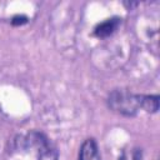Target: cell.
I'll return each mask as SVG.
<instances>
[{
	"label": "cell",
	"mask_w": 160,
	"mask_h": 160,
	"mask_svg": "<svg viewBox=\"0 0 160 160\" xmlns=\"http://www.w3.org/2000/svg\"><path fill=\"white\" fill-rule=\"evenodd\" d=\"M142 94H134L126 89H115L108 95L106 102L110 110L122 116H135L141 109Z\"/></svg>",
	"instance_id": "6da1fadb"
},
{
	"label": "cell",
	"mask_w": 160,
	"mask_h": 160,
	"mask_svg": "<svg viewBox=\"0 0 160 160\" xmlns=\"http://www.w3.org/2000/svg\"><path fill=\"white\" fill-rule=\"evenodd\" d=\"M15 146L20 150H34L41 160H56V154L42 132L30 131L24 136H18V140H15Z\"/></svg>",
	"instance_id": "7a4b0ae2"
},
{
	"label": "cell",
	"mask_w": 160,
	"mask_h": 160,
	"mask_svg": "<svg viewBox=\"0 0 160 160\" xmlns=\"http://www.w3.org/2000/svg\"><path fill=\"white\" fill-rule=\"evenodd\" d=\"M79 160H101L96 141L90 138L86 139L79 150Z\"/></svg>",
	"instance_id": "3957f363"
},
{
	"label": "cell",
	"mask_w": 160,
	"mask_h": 160,
	"mask_svg": "<svg viewBox=\"0 0 160 160\" xmlns=\"http://www.w3.org/2000/svg\"><path fill=\"white\" fill-rule=\"evenodd\" d=\"M121 22V19L120 18H110V19H106L105 21L98 24L94 29V35L96 38H108L110 36L111 34L115 32V30L118 29V26L120 25Z\"/></svg>",
	"instance_id": "277c9868"
},
{
	"label": "cell",
	"mask_w": 160,
	"mask_h": 160,
	"mask_svg": "<svg viewBox=\"0 0 160 160\" xmlns=\"http://www.w3.org/2000/svg\"><path fill=\"white\" fill-rule=\"evenodd\" d=\"M160 108V98L159 95H144L141 99V109L146 112H158Z\"/></svg>",
	"instance_id": "5b68a950"
},
{
	"label": "cell",
	"mask_w": 160,
	"mask_h": 160,
	"mask_svg": "<svg viewBox=\"0 0 160 160\" xmlns=\"http://www.w3.org/2000/svg\"><path fill=\"white\" fill-rule=\"evenodd\" d=\"M28 16H25V15H15V16H12V19H11V25L12 26H21V25H24V24H26L28 22Z\"/></svg>",
	"instance_id": "8992f818"
},
{
	"label": "cell",
	"mask_w": 160,
	"mask_h": 160,
	"mask_svg": "<svg viewBox=\"0 0 160 160\" xmlns=\"http://www.w3.org/2000/svg\"><path fill=\"white\" fill-rule=\"evenodd\" d=\"M132 160H142V150L136 148L132 151Z\"/></svg>",
	"instance_id": "52a82bcc"
},
{
	"label": "cell",
	"mask_w": 160,
	"mask_h": 160,
	"mask_svg": "<svg viewBox=\"0 0 160 160\" xmlns=\"http://www.w3.org/2000/svg\"><path fill=\"white\" fill-rule=\"evenodd\" d=\"M122 4H124V6H125L128 10H132L134 8H136V6L139 5V2H132V1H130V2H129V1H124Z\"/></svg>",
	"instance_id": "ba28073f"
},
{
	"label": "cell",
	"mask_w": 160,
	"mask_h": 160,
	"mask_svg": "<svg viewBox=\"0 0 160 160\" xmlns=\"http://www.w3.org/2000/svg\"><path fill=\"white\" fill-rule=\"evenodd\" d=\"M118 160H128V158H126V154L125 152H122L120 156H119V159Z\"/></svg>",
	"instance_id": "9c48e42d"
}]
</instances>
